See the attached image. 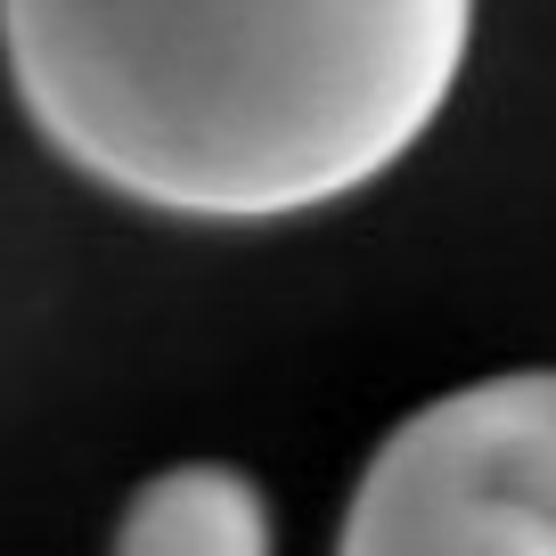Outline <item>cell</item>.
Listing matches in <instances>:
<instances>
[{
    "label": "cell",
    "mask_w": 556,
    "mask_h": 556,
    "mask_svg": "<svg viewBox=\"0 0 556 556\" xmlns=\"http://www.w3.org/2000/svg\"><path fill=\"white\" fill-rule=\"evenodd\" d=\"M475 0H0L34 131L173 222H295L393 173Z\"/></svg>",
    "instance_id": "1"
},
{
    "label": "cell",
    "mask_w": 556,
    "mask_h": 556,
    "mask_svg": "<svg viewBox=\"0 0 556 556\" xmlns=\"http://www.w3.org/2000/svg\"><path fill=\"white\" fill-rule=\"evenodd\" d=\"M336 556H556V368L458 384L401 417Z\"/></svg>",
    "instance_id": "2"
},
{
    "label": "cell",
    "mask_w": 556,
    "mask_h": 556,
    "mask_svg": "<svg viewBox=\"0 0 556 556\" xmlns=\"http://www.w3.org/2000/svg\"><path fill=\"white\" fill-rule=\"evenodd\" d=\"M115 556H270V500L238 467H173L123 507Z\"/></svg>",
    "instance_id": "3"
}]
</instances>
